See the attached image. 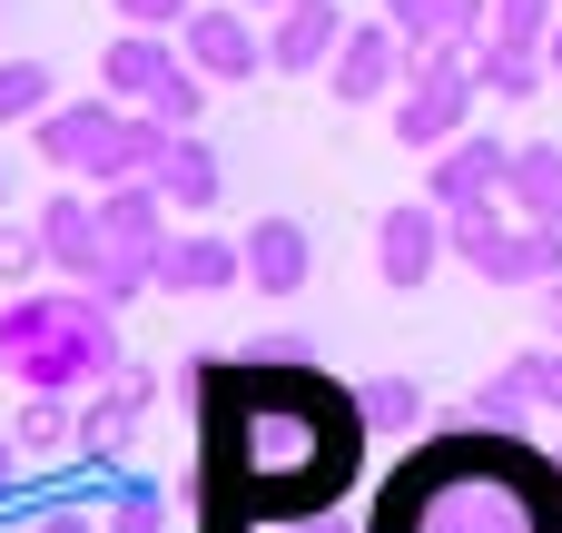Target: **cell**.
<instances>
[{"label":"cell","instance_id":"38","mask_svg":"<svg viewBox=\"0 0 562 533\" xmlns=\"http://www.w3.org/2000/svg\"><path fill=\"white\" fill-rule=\"evenodd\" d=\"M0 30H10V0H0Z\"/></svg>","mask_w":562,"mask_h":533},{"label":"cell","instance_id":"24","mask_svg":"<svg viewBox=\"0 0 562 533\" xmlns=\"http://www.w3.org/2000/svg\"><path fill=\"white\" fill-rule=\"evenodd\" d=\"M10 435H20V455H59V445L79 435V396H30V406L10 415Z\"/></svg>","mask_w":562,"mask_h":533},{"label":"cell","instance_id":"26","mask_svg":"<svg viewBox=\"0 0 562 533\" xmlns=\"http://www.w3.org/2000/svg\"><path fill=\"white\" fill-rule=\"evenodd\" d=\"M49 89H59V79H49L40 59H0V129L40 119V109H49Z\"/></svg>","mask_w":562,"mask_h":533},{"label":"cell","instance_id":"22","mask_svg":"<svg viewBox=\"0 0 562 533\" xmlns=\"http://www.w3.org/2000/svg\"><path fill=\"white\" fill-rule=\"evenodd\" d=\"M484 415H533L543 406V346H524V356H504L494 376H484V396H474Z\"/></svg>","mask_w":562,"mask_h":533},{"label":"cell","instance_id":"7","mask_svg":"<svg viewBox=\"0 0 562 533\" xmlns=\"http://www.w3.org/2000/svg\"><path fill=\"white\" fill-rule=\"evenodd\" d=\"M326 89H336V109H366V99H395L405 89V30L375 10V20H356L346 40H336V59H326Z\"/></svg>","mask_w":562,"mask_h":533},{"label":"cell","instance_id":"8","mask_svg":"<svg viewBox=\"0 0 562 533\" xmlns=\"http://www.w3.org/2000/svg\"><path fill=\"white\" fill-rule=\"evenodd\" d=\"M188 69H198V59H188L168 30H138V20H128V30L99 49V89H109V99H128V109H158V99H168Z\"/></svg>","mask_w":562,"mask_h":533},{"label":"cell","instance_id":"34","mask_svg":"<svg viewBox=\"0 0 562 533\" xmlns=\"http://www.w3.org/2000/svg\"><path fill=\"white\" fill-rule=\"evenodd\" d=\"M543 326H553V336H562V277H553V287H543Z\"/></svg>","mask_w":562,"mask_h":533},{"label":"cell","instance_id":"33","mask_svg":"<svg viewBox=\"0 0 562 533\" xmlns=\"http://www.w3.org/2000/svg\"><path fill=\"white\" fill-rule=\"evenodd\" d=\"M20 465H30V455H20V435H10V425H0V495H10V485H20Z\"/></svg>","mask_w":562,"mask_h":533},{"label":"cell","instance_id":"31","mask_svg":"<svg viewBox=\"0 0 562 533\" xmlns=\"http://www.w3.org/2000/svg\"><path fill=\"white\" fill-rule=\"evenodd\" d=\"M30 533H109V524H99V504H49Z\"/></svg>","mask_w":562,"mask_h":533},{"label":"cell","instance_id":"20","mask_svg":"<svg viewBox=\"0 0 562 533\" xmlns=\"http://www.w3.org/2000/svg\"><path fill=\"white\" fill-rule=\"evenodd\" d=\"M474 89H494V99H543V89H553V59L484 30V40H474Z\"/></svg>","mask_w":562,"mask_h":533},{"label":"cell","instance_id":"36","mask_svg":"<svg viewBox=\"0 0 562 533\" xmlns=\"http://www.w3.org/2000/svg\"><path fill=\"white\" fill-rule=\"evenodd\" d=\"M247 10H286V0H247Z\"/></svg>","mask_w":562,"mask_h":533},{"label":"cell","instance_id":"12","mask_svg":"<svg viewBox=\"0 0 562 533\" xmlns=\"http://www.w3.org/2000/svg\"><path fill=\"white\" fill-rule=\"evenodd\" d=\"M445 257H454V247H445V208H435V198H405V208L375 218V267H385V287H425Z\"/></svg>","mask_w":562,"mask_h":533},{"label":"cell","instance_id":"23","mask_svg":"<svg viewBox=\"0 0 562 533\" xmlns=\"http://www.w3.org/2000/svg\"><path fill=\"white\" fill-rule=\"evenodd\" d=\"M514 227V198H474V208H445V247L464 257V267H484V247Z\"/></svg>","mask_w":562,"mask_h":533},{"label":"cell","instance_id":"2","mask_svg":"<svg viewBox=\"0 0 562 533\" xmlns=\"http://www.w3.org/2000/svg\"><path fill=\"white\" fill-rule=\"evenodd\" d=\"M366 533H562V465L494 425L435 435L385 475Z\"/></svg>","mask_w":562,"mask_h":533},{"label":"cell","instance_id":"15","mask_svg":"<svg viewBox=\"0 0 562 533\" xmlns=\"http://www.w3.org/2000/svg\"><path fill=\"white\" fill-rule=\"evenodd\" d=\"M148 396H158V386H148L138 366H119L109 386H89V396H79V435H69V445H79L89 465H109V455H119V445L138 435V415H148Z\"/></svg>","mask_w":562,"mask_h":533},{"label":"cell","instance_id":"37","mask_svg":"<svg viewBox=\"0 0 562 533\" xmlns=\"http://www.w3.org/2000/svg\"><path fill=\"white\" fill-rule=\"evenodd\" d=\"M0 208H10V178H0Z\"/></svg>","mask_w":562,"mask_h":533},{"label":"cell","instance_id":"13","mask_svg":"<svg viewBox=\"0 0 562 533\" xmlns=\"http://www.w3.org/2000/svg\"><path fill=\"white\" fill-rule=\"evenodd\" d=\"M148 178H158V198H168L178 218H207V208L227 198V158H217L198 129H168L158 158H148Z\"/></svg>","mask_w":562,"mask_h":533},{"label":"cell","instance_id":"21","mask_svg":"<svg viewBox=\"0 0 562 533\" xmlns=\"http://www.w3.org/2000/svg\"><path fill=\"white\" fill-rule=\"evenodd\" d=\"M514 218H562V148L553 138H514V178H504Z\"/></svg>","mask_w":562,"mask_h":533},{"label":"cell","instance_id":"11","mask_svg":"<svg viewBox=\"0 0 562 533\" xmlns=\"http://www.w3.org/2000/svg\"><path fill=\"white\" fill-rule=\"evenodd\" d=\"M247 287V237H217V227H178L158 247V297H227Z\"/></svg>","mask_w":562,"mask_h":533},{"label":"cell","instance_id":"19","mask_svg":"<svg viewBox=\"0 0 562 533\" xmlns=\"http://www.w3.org/2000/svg\"><path fill=\"white\" fill-rule=\"evenodd\" d=\"M99 218H109L119 247H168L178 237V208L158 198V178H109L99 188Z\"/></svg>","mask_w":562,"mask_h":533},{"label":"cell","instance_id":"5","mask_svg":"<svg viewBox=\"0 0 562 533\" xmlns=\"http://www.w3.org/2000/svg\"><path fill=\"white\" fill-rule=\"evenodd\" d=\"M474 40L464 49H425V59H405V89H395V148H415V158H435L445 138H464L474 129Z\"/></svg>","mask_w":562,"mask_h":533},{"label":"cell","instance_id":"18","mask_svg":"<svg viewBox=\"0 0 562 533\" xmlns=\"http://www.w3.org/2000/svg\"><path fill=\"white\" fill-rule=\"evenodd\" d=\"M375 10L405 30V59H425V49H464V40L494 30V0H375Z\"/></svg>","mask_w":562,"mask_h":533},{"label":"cell","instance_id":"25","mask_svg":"<svg viewBox=\"0 0 562 533\" xmlns=\"http://www.w3.org/2000/svg\"><path fill=\"white\" fill-rule=\"evenodd\" d=\"M49 247H40V218H10L0 208V287H40Z\"/></svg>","mask_w":562,"mask_h":533},{"label":"cell","instance_id":"16","mask_svg":"<svg viewBox=\"0 0 562 533\" xmlns=\"http://www.w3.org/2000/svg\"><path fill=\"white\" fill-rule=\"evenodd\" d=\"M474 277H484V287H553L562 277V218H514V227L484 247Z\"/></svg>","mask_w":562,"mask_h":533},{"label":"cell","instance_id":"3","mask_svg":"<svg viewBox=\"0 0 562 533\" xmlns=\"http://www.w3.org/2000/svg\"><path fill=\"white\" fill-rule=\"evenodd\" d=\"M128 356H119V307L99 287H10L0 307V376L20 396H89L109 386Z\"/></svg>","mask_w":562,"mask_h":533},{"label":"cell","instance_id":"4","mask_svg":"<svg viewBox=\"0 0 562 533\" xmlns=\"http://www.w3.org/2000/svg\"><path fill=\"white\" fill-rule=\"evenodd\" d=\"M30 138H40V168L109 188V178H148L168 119H158V109H128V99H109V89H89V99H49V109L30 119Z\"/></svg>","mask_w":562,"mask_h":533},{"label":"cell","instance_id":"30","mask_svg":"<svg viewBox=\"0 0 562 533\" xmlns=\"http://www.w3.org/2000/svg\"><path fill=\"white\" fill-rule=\"evenodd\" d=\"M109 10H119V20H138V30H178L198 0H109Z\"/></svg>","mask_w":562,"mask_h":533},{"label":"cell","instance_id":"17","mask_svg":"<svg viewBox=\"0 0 562 533\" xmlns=\"http://www.w3.org/2000/svg\"><path fill=\"white\" fill-rule=\"evenodd\" d=\"M306 277H316L306 218H257V227H247V287H257V297H296Z\"/></svg>","mask_w":562,"mask_h":533},{"label":"cell","instance_id":"10","mask_svg":"<svg viewBox=\"0 0 562 533\" xmlns=\"http://www.w3.org/2000/svg\"><path fill=\"white\" fill-rule=\"evenodd\" d=\"M504 178H514V138L464 129V138H445V148H435L425 198H435V208H474V198H504Z\"/></svg>","mask_w":562,"mask_h":533},{"label":"cell","instance_id":"29","mask_svg":"<svg viewBox=\"0 0 562 533\" xmlns=\"http://www.w3.org/2000/svg\"><path fill=\"white\" fill-rule=\"evenodd\" d=\"M415 406H425L415 376H375V386H366V425H415Z\"/></svg>","mask_w":562,"mask_h":533},{"label":"cell","instance_id":"32","mask_svg":"<svg viewBox=\"0 0 562 533\" xmlns=\"http://www.w3.org/2000/svg\"><path fill=\"white\" fill-rule=\"evenodd\" d=\"M543 415H562V346H543Z\"/></svg>","mask_w":562,"mask_h":533},{"label":"cell","instance_id":"9","mask_svg":"<svg viewBox=\"0 0 562 533\" xmlns=\"http://www.w3.org/2000/svg\"><path fill=\"white\" fill-rule=\"evenodd\" d=\"M30 218H40V247H49V267H59V277H79V287H89V277L109 267V218H99V188H89V178H69L59 198H40Z\"/></svg>","mask_w":562,"mask_h":533},{"label":"cell","instance_id":"35","mask_svg":"<svg viewBox=\"0 0 562 533\" xmlns=\"http://www.w3.org/2000/svg\"><path fill=\"white\" fill-rule=\"evenodd\" d=\"M543 59H553V89H562V20H553V40H543Z\"/></svg>","mask_w":562,"mask_h":533},{"label":"cell","instance_id":"6","mask_svg":"<svg viewBox=\"0 0 562 533\" xmlns=\"http://www.w3.org/2000/svg\"><path fill=\"white\" fill-rule=\"evenodd\" d=\"M178 49H188L217 89H237V79H257V69H267V30H257V10H247V0L188 10V20H178Z\"/></svg>","mask_w":562,"mask_h":533},{"label":"cell","instance_id":"28","mask_svg":"<svg viewBox=\"0 0 562 533\" xmlns=\"http://www.w3.org/2000/svg\"><path fill=\"white\" fill-rule=\"evenodd\" d=\"M562 20V0H494V40H524V49H543Z\"/></svg>","mask_w":562,"mask_h":533},{"label":"cell","instance_id":"14","mask_svg":"<svg viewBox=\"0 0 562 533\" xmlns=\"http://www.w3.org/2000/svg\"><path fill=\"white\" fill-rule=\"evenodd\" d=\"M356 20L336 10V0H286L277 20H267V69H286V79H316L326 59H336V40H346Z\"/></svg>","mask_w":562,"mask_h":533},{"label":"cell","instance_id":"27","mask_svg":"<svg viewBox=\"0 0 562 533\" xmlns=\"http://www.w3.org/2000/svg\"><path fill=\"white\" fill-rule=\"evenodd\" d=\"M99 524L109 533H168V495H158V485H109Z\"/></svg>","mask_w":562,"mask_h":533},{"label":"cell","instance_id":"1","mask_svg":"<svg viewBox=\"0 0 562 533\" xmlns=\"http://www.w3.org/2000/svg\"><path fill=\"white\" fill-rule=\"evenodd\" d=\"M207 475L257 495V514H326L356 475L366 396H326L296 356L286 366H207Z\"/></svg>","mask_w":562,"mask_h":533}]
</instances>
